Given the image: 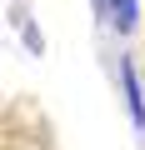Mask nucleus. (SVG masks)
<instances>
[{"label":"nucleus","instance_id":"nucleus-1","mask_svg":"<svg viewBox=\"0 0 145 150\" xmlns=\"http://www.w3.org/2000/svg\"><path fill=\"white\" fill-rule=\"evenodd\" d=\"M115 70H120V100H125V115H130L135 130H145V85H140V70H135L130 55H120Z\"/></svg>","mask_w":145,"mask_h":150},{"label":"nucleus","instance_id":"nucleus-2","mask_svg":"<svg viewBox=\"0 0 145 150\" xmlns=\"http://www.w3.org/2000/svg\"><path fill=\"white\" fill-rule=\"evenodd\" d=\"M90 5H95V15H100L105 25H115L120 40L135 35V25H140V0H90Z\"/></svg>","mask_w":145,"mask_h":150},{"label":"nucleus","instance_id":"nucleus-3","mask_svg":"<svg viewBox=\"0 0 145 150\" xmlns=\"http://www.w3.org/2000/svg\"><path fill=\"white\" fill-rule=\"evenodd\" d=\"M25 45H30V50H35V55H40V50H45V40H40V30H35V25H25Z\"/></svg>","mask_w":145,"mask_h":150}]
</instances>
